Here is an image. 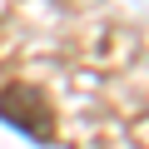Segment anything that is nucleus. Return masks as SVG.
<instances>
[{
  "label": "nucleus",
  "instance_id": "obj_1",
  "mask_svg": "<svg viewBox=\"0 0 149 149\" xmlns=\"http://www.w3.org/2000/svg\"><path fill=\"white\" fill-rule=\"evenodd\" d=\"M0 119H5L10 129H20V134H30L35 144H50L55 139V104H50V95L40 90V85H5L0 90Z\"/></svg>",
  "mask_w": 149,
  "mask_h": 149
}]
</instances>
